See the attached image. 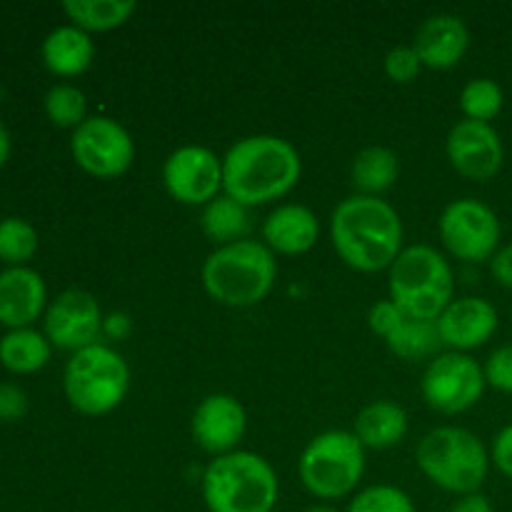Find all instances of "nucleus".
I'll use <instances>...</instances> for the list:
<instances>
[{"label": "nucleus", "mask_w": 512, "mask_h": 512, "mask_svg": "<svg viewBox=\"0 0 512 512\" xmlns=\"http://www.w3.org/2000/svg\"><path fill=\"white\" fill-rule=\"evenodd\" d=\"M383 68L385 75H388L393 83L408 85L418 78L420 70H423V63H420L413 45H395V48H390L388 55H385Z\"/></svg>", "instance_id": "nucleus-31"}, {"label": "nucleus", "mask_w": 512, "mask_h": 512, "mask_svg": "<svg viewBox=\"0 0 512 512\" xmlns=\"http://www.w3.org/2000/svg\"><path fill=\"white\" fill-rule=\"evenodd\" d=\"M200 490L208 512H273L280 480L263 455L235 450L210 460Z\"/></svg>", "instance_id": "nucleus-4"}, {"label": "nucleus", "mask_w": 512, "mask_h": 512, "mask_svg": "<svg viewBox=\"0 0 512 512\" xmlns=\"http://www.w3.org/2000/svg\"><path fill=\"white\" fill-rule=\"evenodd\" d=\"M445 155L458 175L488 183L503 170L505 145L498 130L478 120H458L445 138Z\"/></svg>", "instance_id": "nucleus-14"}, {"label": "nucleus", "mask_w": 512, "mask_h": 512, "mask_svg": "<svg viewBox=\"0 0 512 512\" xmlns=\"http://www.w3.org/2000/svg\"><path fill=\"white\" fill-rule=\"evenodd\" d=\"M388 300L418 320H438L455 300L450 260L433 245H408L388 270Z\"/></svg>", "instance_id": "nucleus-6"}, {"label": "nucleus", "mask_w": 512, "mask_h": 512, "mask_svg": "<svg viewBox=\"0 0 512 512\" xmlns=\"http://www.w3.org/2000/svg\"><path fill=\"white\" fill-rule=\"evenodd\" d=\"M105 315L98 298L88 290H63L48 303L43 315V333L53 348L78 350L100 343Z\"/></svg>", "instance_id": "nucleus-13"}, {"label": "nucleus", "mask_w": 512, "mask_h": 512, "mask_svg": "<svg viewBox=\"0 0 512 512\" xmlns=\"http://www.w3.org/2000/svg\"><path fill=\"white\" fill-rule=\"evenodd\" d=\"M408 413L393 400H373L353 420V435L365 450H390L408 435Z\"/></svg>", "instance_id": "nucleus-22"}, {"label": "nucleus", "mask_w": 512, "mask_h": 512, "mask_svg": "<svg viewBox=\"0 0 512 512\" xmlns=\"http://www.w3.org/2000/svg\"><path fill=\"white\" fill-rule=\"evenodd\" d=\"M45 115L55 128L75 130L90 118L85 93L73 83H55L43 98Z\"/></svg>", "instance_id": "nucleus-27"}, {"label": "nucleus", "mask_w": 512, "mask_h": 512, "mask_svg": "<svg viewBox=\"0 0 512 512\" xmlns=\"http://www.w3.org/2000/svg\"><path fill=\"white\" fill-rule=\"evenodd\" d=\"M435 325H438L443 348L470 355V350L483 348L485 343L493 340V335L500 328V318L490 300L478 298V295H465V298H455L440 313Z\"/></svg>", "instance_id": "nucleus-17"}, {"label": "nucleus", "mask_w": 512, "mask_h": 512, "mask_svg": "<svg viewBox=\"0 0 512 512\" xmlns=\"http://www.w3.org/2000/svg\"><path fill=\"white\" fill-rule=\"evenodd\" d=\"M138 3L133 0H65L63 13L70 25L85 33H110L133 18Z\"/></svg>", "instance_id": "nucleus-26"}, {"label": "nucleus", "mask_w": 512, "mask_h": 512, "mask_svg": "<svg viewBox=\"0 0 512 512\" xmlns=\"http://www.w3.org/2000/svg\"><path fill=\"white\" fill-rule=\"evenodd\" d=\"M163 185L175 203L205 208L223 193V158L205 145H180L165 158Z\"/></svg>", "instance_id": "nucleus-12"}, {"label": "nucleus", "mask_w": 512, "mask_h": 512, "mask_svg": "<svg viewBox=\"0 0 512 512\" xmlns=\"http://www.w3.org/2000/svg\"><path fill=\"white\" fill-rule=\"evenodd\" d=\"M418 468L435 488L453 495L480 493L490 473V450L468 428L440 425L425 433L415 448Z\"/></svg>", "instance_id": "nucleus-5"}, {"label": "nucleus", "mask_w": 512, "mask_h": 512, "mask_svg": "<svg viewBox=\"0 0 512 512\" xmlns=\"http://www.w3.org/2000/svg\"><path fill=\"white\" fill-rule=\"evenodd\" d=\"M318 238V215L308 205H278L263 223V243L275 255H305L315 248Z\"/></svg>", "instance_id": "nucleus-20"}, {"label": "nucleus", "mask_w": 512, "mask_h": 512, "mask_svg": "<svg viewBox=\"0 0 512 512\" xmlns=\"http://www.w3.org/2000/svg\"><path fill=\"white\" fill-rule=\"evenodd\" d=\"M368 325L378 338L385 340L390 353L403 360H433L443 348L438 325L433 320L410 318L393 300H378L368 313Z\"/></svg>", "instance_id": "nucleus-16"}, {"label": "nucleus", "mask_w": 512, "mask_h": 512, "mask_svg": "<svg viewBox=\"0 0 512 512\" xmlns=\"http://www.w3.org/2000/svg\"><path fill=\"white\" fill-rule=\"evenodd\" d=\"M413 48L423 68L450 70L465 58L470 48V30L453 13H435L415 30Z\"/></svg>", "instance_id": "nucleus-18"}, {"label": "nucleus", "mask_w": 512, "mask_h": 512, "mask_svg": "<svg viewBox=\"0 0 512 512\" xmlns=\"http://www.w3.org/2000/svg\"><path fill=\"white\" fill-rule=\"evenodd\" d=\"M365 475V448L353 430H325L303 448L298 478L313 498L340 500L355 493Z\"/></svg>", "instance_id": "nucleus-8"}, {"label": "nucleus", "mask_w": 512, "mask_h": 512, "mask_svg": "<svg viewBox=\"0 0 512 512\" xmlns=\"http://www.w3.org/2000/svg\"><path fill=\"white\" fill-rule=\"evenodd\" d=\"M305 512H340V510L333 508V505H328V503H318V505H310Z\"/></svg>", "instance_id": "nucleus-39"}, {"label": "nucleus", "mask_w": 512, "mask_h": 512, "mask_svg": "<svg viewBox=\"0 0 512 512\" xmlns=\"http://www.w3.org/2000/svg\"><path fill=\"white\" fill-rule=\"evenodd\" d=\"M70 153L93 178H120L130 170L135 160L133 135L108 115H90L80 128L70 135Z\"/></svg>", "instance_id": "nucleus-11"}, {"label": "nucleus", "mask_w": 512, "mask_h": 512, "mask_svg": "<svg viewBox=\"0 0 512 512\" xmlns=\"http://www.w3.org/2000/svg\"><path fill=\"white\" fill-rule=\"evenodd\" d=\"M485 383L498 393L512 395V343L500 345L488 355L483 365Z\"/></svg>", "instance_id": "nucleus-32"}, {"label": "nucleus", "mask_w": 512, "mask_h": 512, "mask_svg": "<svg viewBox=\"0 0 512 512\" xmlns=\"http://www.w3.org/2000/svg\"><path fill=\"white\" fill-rule=\"evenodd\" d=\"M403 220L383 198L350 195L330 215V243L348 268L358 273L390 270L405 245Z\"/></svg>", "instance_id": "nucleus-2"}, {"label": "nucleus", "mask_w": 512, "mask_h": 512, "mask_svg": "<svg viewBox=\"0 0 512 512\" xmlns=\"http://www.w3.org/2000/svg\"><path fill=\"white\" fill-rule=\"evenodd\" d=\"M248 430V413L235 395H205L190 418V435L195 445L213 458L240 450Z\"/></svg>", "instance_id": "nucleus-15"}, {"label": "nucleus", "mask_w": 512, "mask_h": 512, "mask_svg": "<svg viewBox=\"0 0 512 512\" xmlns=\"http://www.w3.org/2000/svg\"><path fill=\"white\" fill-rule=\"evenodd\" d=\"M448 512H495V508L493 503H490L488 495L470 493V495H460V498L450 505Z\"/></svg>", "instance_id": "nucleus-36"}, {"label": "nucleus", "mask_w": 512, "mask_h": 512, "mask_svg": "<svg viewBox=\"0 0 512 512\" xmlns=\"http://www.w3.org/2000/svg\"><path fill=\"white\" fill-rule=\"evenodd\" d=\"M490 463L512 480V423L505 425L493 440V448H490Z\"/></svg>", "instance_id": "nucleus-34"}, {"label": "nucleus", "mask_w": 512, "mask_h": 512, "mask_svg": "<svg viewBox=\"0 0 512 512\" xmlns=\"http://www.w3.org/2000/svg\"><path fill=\"white\" fill-rule=\"evenodd\" d=\"M348 512H415V503L395 485H370L353 495Z\"/></svg>", "instance_id": "nucleus-30"}, {"label": "nucleus", "mask_w": 512, "mask_h": 512, "mask_svg": "<svg viewBox=\"0 0 512 512\" xmlns=\"http://www.w3.org/2000/svg\"><path fill=\"white\" fill-rule=\"evenodd\" d=\"M130 333V318L125 313H110L105 315L103 323V335H110V338H125Z\"/></svg>", "instance_id": "nucleus-37"}, {"label": "nucleus", "mask_w": 512, "mask_h": 512, "mask_svg": "<svg viewBox=\"0 0 512 512\" xmlns=\"http://www.w3.org/2000/svg\"><path fill=\"white\" fill-rule=\"evenodd\" d=\"M485 373L483 365L468 353L445 350L428 363L420 378V393L430 410L440 415H460L483 400Z\"/></svg>", "instance_id": "nucleus-10"}, {"label": "nucleus", "mask_w": 512, "mask_h": 512, "mask_svg": "<svg viewBox=\"0 0 512 512\" xmlns=\"http://www.w3.org/2000/svg\"><path fill=\"white\" fill-rule=\"evenodd\" d=\"M50 353H53V345L45 338V333L35 328L8 330L0 338V365L10 373H38L48 365Z\"/></svg>", "instance_id": "nucleus-25"}, {"label": "nucleus", "mask_w": 512, "mask_h": 512, "mask_svg": "<svg viewBox=\"0 0 512 512\" xmlns=\"http://www.w3.org/2000/svg\"><path fill=\"white\" fill-rule=\"evenodd\" d=\"M488 265L495 283L512 290V243L500 245V250L493 255V260Z\"/></svg>", "instance_id": "nucleus-35"}, {"label": "nucleus", "mask_w": 512, "mask_h": 512, "mask_svg": "<svg viewBox=\"0 0 512 512\" xmlns=\"http://www.w3.org/2000/svg\"><path fill=\"white\" fill-rule=\"evenodd\" d=\"M68 403L88 418L110 415L130 390V368L123 355L105 343L70 355L63 373Z\"/></svg>", "instance_id": "nucleus-7"}, {"label": "nucleus", "mask_w": 512, "mask_h": 512, "mask_svg": "<svg viewBox=\"0 0 512 512\" xmlns=\"http://www.w3.org/2000/svg\"><path fill=\"white\" fill-rule=\"evenodd\" d=\"M438 233L445 250L463 263H490L500 250L503 225L498 213L478 198H458L440 213Z\"/></svg>", "instance_id": "nucleus-9"}, {"label": "nucleus", "mask_w": 512, "mask_h": 512, "mask_svg": "<svg viewBox=\"0 0 512 512\" xmlns=\"http://www.w3.org/2000/svg\"><path fill=\"white\" fill-rule=\"evenodd\" d=\"M400 178V160L398 153L385 145H368L358 150L350 165V183H353L355 195H368V198H380L388 193Z\"/></svg>", "instance_id": "nucleus-23"}, {"label": "nucleus", "mask_w": 512, "mask_h": 512, "mask_svg": "<svg viewBox=\"0 0 512 512\" xmlns=\"http://www.w3.org/2000/svg\"><path fill=\"white\" fill-rule=\"evenodd\" d=\"M28 395L15 383H0V423H15L28 413Z\"/></svg>", "instance_id": "nucleus-33"}, {"label": "nucleus", "mask_w": 512, "mask_h": 512, "mask_svg": "<svg viewBox=\"0 0 512 512\" xmlns=\"http://www.w3.org/2000/svg\"><path fill=\"white\" fill-rule=\"evenodd\" d=\"M278 278V260L263 240L245 238L220 245L205 258L200 280L210 298L225 308L263 303Z\"/></svg>", "instance_id": "nucleus-3"}, {"label": "nucleus", "mask_w": 512, "mask_h": 512, "mask_svg": "<svg viewBox=\"0 0 512 512\" xmlns=\"http://www.w3.org/2000/svg\"><path fill=\"white\" fill-rule=\"evenodd\" d=\"M460 110L465 120H478V123H490L503 113L505 93L493 78H473L463 85L458 98Z\"/></svg>", "instance_id": "nucleus-28"}, {"label": "nucleus", "mask_w": 512, "mask_h": 512, "mask_svg": "<svg viewBox=\"0 0 512 512\" xmlns=\"http://www.w3.org/2000/svg\"><path fill=\"white\" fill-rule=\"evenodd\" d=\"M300 175L298 148L280 135H248L223 155V193L245 208L285 198L300 183Z\"/></svg>", "instance_id": "nucleus-1"}, {"label": "nucleus", "mask_w": 512, "mask_h": 512, "mask_svg": "<svg viewBox=\"0 0 512 512\" xmlns=\"http://www.w3.org/2000/svg\"><path fill=\"white\" fill-rule=\"evenodd\" d=\"M10 148H13V140H10L8 128H5V125L0 123V168H3V165L8 163Z\"/></svg>", "instance_id": "nucleus-38"}, {"label": "nucleus", "mask_w": 512, "mask_h": 512, "mask_svg": "<svg viewBox=\"0 0 512 512\" xmlns=\"http://www.w3.org/2000/svg\"><path fill=\"white\" fill-rule=\"evenodd\" d=\"M40 55H43L45 68L53 75H58V78H78L93 65L95 43L90 33L75 28V25H58V28L45 35Z\"/></svg>", "instance_id": "nucleus-21"}, {"label": "nucleus", "mask_w": 512, "mask_h": 512, "mask_svg": "<svg viewBox=\"0 0 512 512\" xmlns=\"http://www.w3.org/2000/svg\"><path fill=\"white\" fill-rule=\"evenodd\" d=\"M250 228H253L250 208L225 193H220L200 210V230L210 243H215V248L250 238Z\"/></svg>", "instance_id": "nucleus-24"}, {"label": "nucleus", "mask_w": 512, "mask_h": 512, "mask_svg": "<svg viewBox=\"0 0 512 512\" xmlns=\"http://www.w3.org/2000/svg\"><path fill=\"white\" fill-rule=\"evenodd\" d=\"M48 310V290L40 273L28 265L5 268L0 273V325L8 330L33 328Z\"/></svg>", "instance_id": "nucleus-19"}, {"label": "nucleus", "mask_w": 512, "mask_h": 512, "mask_svg": "<svg viewBox=\"0 0 512 512\" xmlns=\"http://www.w3.org/2000/svg\"><path fill=\"white\" fill-rule=\"evenodd\" d=\"M38 250V230L23 218H10L0 220V260L8 268H20L28 263Z\"/></svg>", "instance_id": "nucleus-29"}]
</instances>
